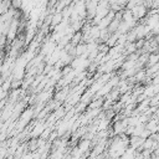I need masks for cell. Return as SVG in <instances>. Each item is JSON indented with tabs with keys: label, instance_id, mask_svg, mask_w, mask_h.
<instances>
[{
	"label": "cell",
	"instance_id": "cell-1",
	"mask_svg": "<svg viewBox=\"0 0 159 159\" xmlns=\"http://www.w3.org/2000/svg\"><path fill=\"white\" fill-rule=\"evenodd\" d=\"M130 10H132V15L134 16V19L142 17V16H144V15H145V12H147V10H145V6H144V5H135V6H133Z\"/></svg>",
	"mask_w": 159,
	"mask_h": 159
},
{
	"label": "cell",
	"instance_id": "cell-2",
	"mask_svg": "<svg viewBox=\"0 0 159 159\" xmlns=\"http://www.w3.org/2000/svg\"><path fill=\"white\" fill-rule=\"evenodd\" d=\"M61 21V14H57L56 16H53V22L52 24H58Z\"/></svg>",
	"mask_w": 159,
	"mask_h": 159
}]
</instances>
